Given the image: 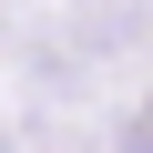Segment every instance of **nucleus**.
I'll use <instances>...</instances> for the list:
<instances>
[{"mask_svg": "<svg viewBox=\"0 0 153 153\" xmlns=\"http://www.w3.org/2000/svg\"><path fill=\"white\" fill-rule=\"evenodd\" d=\"M123 133H133V143H153V102H133V123H123Z\"/></svg>", "mask_w": 153, "mask_h": 153, "instance_id": "obj_1", "label": "nucleus"}]
</instances>
